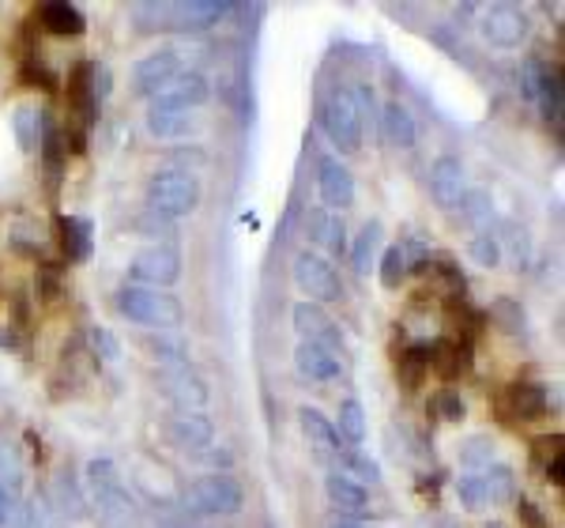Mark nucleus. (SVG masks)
I'll return each instance as SVG.
<instances>
[{"label": "nucleus", "instance_id": "nucleus-12", "mask_svg": "<svg viewBox=\"0 0 565 528\" xmlns=\"http://www.w3.org/2000/svg\"><path fill=\"white\" fill-rule=\"evenodd\" d=\"M290 321H295L298 336H302V344H321V348L343 355V336L340 329H335V321L324 314V306L317 303H298L295 309H290Z\"/></svg>", "mask_w": 565, "mask_h": 528}, {"label": "nucleus", "instance_id": "nucleus-49", "mask_svg": "<svg viewBox=\"0 0 565 528\" xmlns=\"http://www.w3.org/2000/svg\"><path fill=\"white\" fill-rule=\"evenodd\" d=\"M490 528H498V525H490Z\"/></svg>", "mask_w": 565, "mask_h": 528}, {"label": "nucleus", "instance_id": "nucleus-31", "mask_svg": "<svg viewBox=\"0 0 565 528\" xmlns=\"http://www.w3.org/2000/svg\"><path fill=\"white\" fill-rule=\"evenodd\" d=\"M377 276H381V287H388V291H399V284L412 276V261H407V253H404V245H399V242L388 245V250H381Z\"/></svg>", "mask_w": 565, "mask_h": 528}, {"label": "nucleus", "instance_id": "nucleus-1", "mask_svg": "<svg viewBox=\"0 0 565 528\" xmlns=\"http://www.w3.org/2000/svg\"><path fill=\"white\" fill-rule=\"evenodd\" d=\"M87 509H95L98 528H140V506L125 487L121 472L109 457L87 461Z\"/></svg>", "mask_w": 565, "mask_h": 528}, {"label": "nucleus", "instance_id": "nucleus-11", "mask_svg": "<svg viewBox=\"0 0 565 528\" xmlns=\"http://www.w3.org/2000/svg\"><path fill=\"white\" fill-rule=\"evenodd\" d=\"M181 72V57H178V50H154L148 53V57H140L132 65V91L136 95H143V98H154L162 87L170 84Z\"/></svg>", "mask_w": 565, "mask_h": 528}, {"label": "nucleus", "instance_id": "nucleus-14", "mask_svg": "<svg viewBox=\"0 0 565 528\" xmlns=\"http://www.w3.org/2000/svg\"><path fill=\"white\" fill-rule=\"evenodd\" d=\"M167 442L170 445H178V450H207L215 439V423H212V415L207 412H174V415H167Z\"/></svg>", "mask_w": 565, "mask_h": 528}, {"label": "nucleus", "instance_id": "nucleus-48", "mask_svg": "<svg viewBox=\"0 0 565 528\" xmlns=\"http://www.w3.org/2000/svg\"><path fill=\"white\" fill-rule=\"evenodd\" d=\"M332 528H366V525H354V521H340V525H332Z\"/></svg>", "mask_w": 565, "mask_h": 528}, {"label": "nucleus", "instance_id": "nucleus-4", "mask_svg": "<svg viewBox=\"0 0 565 528\" xmlns=\"http://www.w3.org/2000/svg\"><path fill=\"white\" fill-rule=\"evenodd\" d=\"M181 506L196 517H231L245 506V490L231 472H207L185 487Z\"/></svg>", "mask_w": 565, "mask_h": 528}, {"label": "nucleus", "instance_id": "nucleus-19", "mask_svg": "<svg viewBox=\"0 0 565 528\" xmlns=\"http://www.w3.org/2000/svg\"><path fill=\"white\" fill-rule=\"evenodd\" d=\"M39 23L45 34H53V39H79V34L87 31L84 12H79L76 4H68V0H50V4H42Z\"/></svg>", "mask_w": 565, "mask_h": 528}, {"label": "nucleus", "instance_id": "nucleus-2", "mask_svg": "<svg viewBox=\"0 0 565 528\" xmlns=\"http://www.w3.org/2000/svg\"><path fill=\"white\" fill-rule=\"evenodd\" d=\"M117 314L132 325H143L148 332H174L185 321V306H181L178 295L136 284L117 291Z\"/></svg>", "mask_w": 565, "mask_h": 528}, {"label": "nucleus", "instance_id": "nucleus-41", "mask_svg": "<svg viewBox=\"0 0 565 528\" xmlns=\"http://www.w3.org/2000/svg\"><path fill=\"white\" fill-rule=\"evenodd\" d=\"M340 472L343 476H351L354 484H381V468H377V461H370L366 453H348V457L340 461Z\"/></svg>", "mask_w": 565, "mask_h": 528}, {"label": "nucleus", "instance_id": "nucleus-6", "mask_svg": "<svg viewBox=\"0 0 565 528\" xmlns=\"http://www.w3.org/2000/svg\"><path fill=\"white\" fill-rule=\"evenodd\" d=\"M154 389H159L162 400L174 404V412H204L207 400H212L204 374L193 367H159L154 370Z\"/></svg>", "mask_w": 565, "mask_h": 528}, {"label": "nucleus", "instance_id": "nucleus-34", "mask_svg": "<svg viewBox=\"0 0 565 528\" xmlns=\"http://www.w3.org/2000/svg\"><path fill=\"white\" fill-rule=\"evenodd\" d=\"M335 419H340V423H332V426H335V434H340V442H343V439H348L351 445H362V442H366V431H370V426H366V412H362L359 400H343V404H340V415H335Z\"/></svg>", "mask_w": 565, "mask_h": 528}, {"label": "nucleus", "instance_id": "nucleus-43", "mask_svg": "<svg viewBox=\"0 0 565 528\" xmlns=\"http://www.w3.org/2000/svg\"><path fill=\"white\" fill-rule=\"evenodd\" d=\"M136 27H140L143 34L167 31V27H170V4H140V8H136Z\"/></svg>", "mask_w": 565, "mask_h": 528}, {"label": "nucleus", "instance_id": "nucleus-27", "mask_svg": "<svg viewBox=\"0 0 565 528\" xmlns=\"http://www.w3.org/2000/svg\"><path fill=\"white\" fill-rule=\"evenodd\" d=\"M193 129V117L189 110H174V106H162V103H151L148 110V133L159 136V140H178Z\"/></svg>", "mask_w": 565, "mask_h": 528}, {"label": "nucleus", "instance_id": "nucleus-15", "mask_svg": "<svg viewBox=\"0 0 565 528\" xmlns=\"http://www.w3.org/2000/svg\"><path fill=\"white\" fill-rule=\"evenodd\" d=\"M463 193H468V170L457 155H441L430 167V197L437 200V208H457Z\"/></svg>", "mask_w": 565, "mask_h": 528}, {"label": "nucleus", "instance_id": "nucleus-18", "mask_svg": "<svg viewBox=\"0 0 565 528\" xmlns=\"http://www.w3.org/2000/svg\"><path fill=\"white\" fill-rule=\"evenodd\" d=\"M306 234L309 242L324 245L332 257H343L348 253V226L335 212H328V208H313V212L306 215Z\"/></svg>", "mask_w": 565, "mask_h": 528}, {"label": "nucleus", "instance_id": "nucleus-46", "mask_svg": "<svg viewBox=\"0 0 565 528\" xmlns=\"http://www.w3.org/2000/svg\"><path fill=\"white\" fill-rule=\"evenodd\" d=\"M546 479H551L554 487L565 484V453H554V457L546 461Z\"/></svg>", "mask_w": 565, "mask_h": 528}, {"label": "nucleus", "instance_id": "nucleus-39", "mask_svg": "<svg viewBox=\"0 0 565 528\" xmlns=\"http://www.w3.org/2000/svg\"><path fill=\"white\" fill-rule=\"evenodd\" d=\"M87 348H90L95 359H103V362L121 359V340H117L114 329H106V325H90V329H87Z\"/></svg>", "mask_w": 565, "mask_h": 528}, {"label": "nucleus", "instance_id": "nucleus-42", "mask_svg": "<svg viewBox=\"0 0 565 528\" xmlns=\"http://www.w3.org/2000/svg\"><path fill=\"white\" fill-rule=\"evenodd\" d=\"M471 257H476L479 268H498L501 264V239L494 231H479L471 239Z\"/></svg>", "mask_w": 565, "mask_h": 528}, {"label": "nucleus", "instance_id": "nucleus-7", "mask_svg": "<svg viewBox=\"0 0 565 528\" xmlns=\"http://www.w3.org/2000/svg\"><path fill=\"white\" fill-rule=\"evenodd\" d=\"M295 287L306 295V303H340L343 298V284L340 272L332 268V261L321 257L317 250H302L295 257Z\"/></svg>", "mask_w": 565, "mask_h": 528}, {"label": "nucleus", "instance_id": "nucleus-21", "mask_svg": "<svg viewBox=\"0 0 565 528\" xmlns=\"http://www.w3.org/2000/svg\"><path fill=\"white\" fill-rule=\"evenodd\" d=\"M324 495H328V503L340 509V514H366V503H370V498H366V487L354 484L351 476H343L340 468L328 472Z\"/></svg>", "mask_w": 565, "mask_h": 528}, {"label": "nucleus", "instance_id": "nucleus-3", "mask_svg": "<svg viewBox=\"0 0 565 528\" xmlns=\"http://www.w3.org/2000/svg\"><path fill=\"white\" fill-rule=\"evenodd\" d=\"M200 178L196 175H185V170H159L151 181H148V212L159 215V220H185L200 208Z\"/></svg>", "mask_w": 565, "mask_h": 528}, {"label": "nucleus", "instance_id": "nucleus-20", "mask_svg": "<svg viewBox=\"0 0 565 528\" xmlns=\"http://www.w3.org/2000/svg\"><path fill=\"white\" fill-rule=\"evenodd\" d=\"M295 367H298V374L309 381H332L343 374V359L335 351L321 348V344H298Z\"/></svg>", "mask_w": 565, "mask_h": 528}, {"label": "nucleus", "instance_id": "nucleus-36", "mask_svg": "<svg viewBox=\"0 0 565 528\" xmlns=\"http://www.w3.org/2000/svg\"><path fill=\"white\" fill-rule=\"evenodd\" d=\"M535 103L543 106L546 122H562V114H565V95H562V76H558V68L546 72V80L540 84V91H535Z\"/></svg>", "mask_w": 565, "mask_h": 528}, {"label": "nucleus", "instance_id": "nucleus-22", "mask_svg": "<svg viewBox=\"0 0 565 528\" xmlns=\"http://www.w3.org/2000/svg\"><path fill=\"white\" fill-rule=\"evenodd\" d=\"M505 400L521 423H532V419H540L546 408H551V393H546V386H535V381H516V386H509Z\"/></svg>", "mask_w": 565, "mask_h": 528}, {"label": "nucleus", "instance_id": "nucleus-30", "mask_svg": "<svg viewBox=\"0 0 565 528\" xmlns=\"http://www.w3.org/2000/svg\"><path fill=\"white\" fill-rule=\"evenodd\" d=\"M457 457L468 472H487L498 464V445L494 439H487V434H471V439H463L457 445Z\"/></svg>", "mask_w": 565, "mask_h": 528}, {"label": "nucleus", "instance_id": "nucleus-38", "mask_svg": "<svg viewBox=\"0 0 565 528\" xmlns=\"http://www.w3.org/2000/svg\"><path fill=\"white\" fill-rule=\"evenodd\" d=\"M426 374H430V351H426V348H407L404 359H399V381H404L407 389H418Z\"/></svg>", "mask_w": 565, "mask_h": 528}, {"label": "nucleus", "instance_id": "nucleus-16", "mask_svg": "<svg viewBox=\"0 0 565 528\" xmlns=\"http://www.w3.org/2000/svg\"><path fill=\"white\" fill-rule=\"evenodd\" d=\"M212 98V84H207L204 72H178L151 103H162V106H174V110H196Z\"/></svg>", "mask_w": 565, "mask_h": 528}, {"label": "nucleus", "instance_id": "nucleus-40", "mask_svg": "<svg viewBox=\"0 0 565 528\" xmlns=\"http://www.w3.org/2000/svg\"><path fill=\"white\" fill-rule=\"evenodd\" d=\"M490 321H494L501 332L516 336V332H524V309L516 298H498V303L490 306Z\"/></svg>", "mask_w": 565, "mask_h": 528}, {"label": "nucleus", "instance_id": "nucleus-28", "mask_svg": "<svg viewBox=\"0 0 565 528\" xmlns=\"http://www.w3.org/2000/svg\"><path fill=\"white\" fill-rule=\"evenodd\" d=\"M50 506H53V514H57L61 521H79V517L87 514V495L72 484L68 472H61L57 484H53V503Z\"/></svg>", "mask_w": 565, "mask_h": 528}, {"label": "nucleus", "instance_id": "nucleus-44", "mask_svg": "<svg viewBox=\"0 0 565 528\" xmlns=\"http://www.w3.org/2000/svg\"><path fill=\"white\" fill-rule=\"evenodd\" d=\"M136 231H140V234H148V239H174L178 223H170V220H159V215L143 212L140 220H136Z\"/></svg>", "mask_w": 565, "mask_h": 528}, {"label": "nucleus", "instance_id": "nucleus-9", "mask_svg": "<svg viewBox=\"0 0 565 528\" xmlns=\"http://www.w3.org/2000/svg\"><path fill=\"white\" fill-rule=\"evenodd\" d=\"M479 31H482V39L490 45H498V50H516V45L532 34V20H527L516 4H494L482 15Z\"/></svg>", "mask_w": 565, "mask_h": 528}, {"label": "nucleus", "instance_id": "nucleus-17", "mask_svg": "<svg viewBox=\"0 0 565 528\" xmlns=\"http://www.w3.org/2000/svg\"><path fill=\"white\" fill-rule=\"evenodd\" d=\"M231 12L218 0H185V4H170V27L167 31H207L223 15Z\"/></svg>", "mask_w": 565, "mask_h": 528}, {"label": "nucleus", "instance_id": "nucleus-37", "mask_svg": "<svg viewBox=\"0 0 565 528\" xmlns=\"http://www.w3.org/2000/svg\"><path fill=\"white\" fill-rule=\"evenodd\" d=\"M457 498H460L463 509H471V514H482V509L490 506L487 484H482V472H468V476L457 479Z\"/></svg>", "mask_w": 565, "mask_h": 528}, {"label": "nucleus", "instance_id": "nucleus-45", "mask_svg": "<svg viewBox=\"0 0 565 528\" xmlns=\"http://www.w3.org/2000/svg\"><path fill=\"white\" fill-rule=\"evenodd\" d=\"M437 415H441L445 423H460V419L468 415V408H463V400L457 393H441V400H437Z\"/></svg>", "mask_w": 565, "mask_h": 528}, {"label": "nucleus", "instance_id": "nucleus-8", "mask_svg": "<svg viewBox=\"0 0 565 528\" xmlns=\"http://www.w3.org/2000/svg\"><path fill=\"white\" fill-rule=\"evenodd\" d=\"M129 276H132L136 287H154V291L174 287L178 279H181V253H178V245H170V242L143 245V250L136 253L132 264H129Z\"/></svg>", "mask_w": 565, "mask_h": 528}, {"label": "nucleus", "instance_id": "nucleus-29", "mask_svg": "<svg viewBox=\"0 0 565 528\" xmlns=\"http://www.w3.org/2000/svg\"><path fill=\"white\" fill-rule=\"evenodd\" d=\"M381 239H385L381 223H377V220H370L366 226H362L359 239H354V245H348L351 264H354V272H359V276H366L373 264H377V257H381Z\"/></svg>", "mask_w": 565, "mask_h": 528}, {"label": "nucleus", "instance_id": "nucleus-10", "mask_svg": "<svg viewBox=\"0 0 565 528\" xmlns=\"http://www.w3.org/2000/svg\"><path fill=\"white\" fill-rule=\"evenodd\" d=\"M317 193H321L324 208L328 212H348V208L354 204V175L348 162H340L335 155H328V159H321V167H317Z\"/></svg>", "mask_w": 565, "mask_h": 528}, {"label": "nucleus", "instance_id": "nucleus-33", "mask_svg": "<svg viewBox=\"0 0 565 528\" xmlns=\"http://www.w3.org/2000/svg\"><path fill=\"white\" fill-rule=\"evenodd\" d=\"M482 484H487V498L490 506H509L516 503V476L509 464H494V468L482 472Z\"/></svg>", "mask_w": 565, "mask_h": 528}, {"label": "nucleus", "instance_id": "nucleus-32", "mask_svg": "<svg viewBox=\"0 0 565 528\" xmlns=\"http://www.w3.org/2000/svg\"><path fill=\"white\" fill-rule=\"evenodd\" d=\"M42 122H45V114L39 110V106H31V103L15 106L12 129H15V140H20V148H23V151H34V148H39V140H42Z\"/></svg>", "mask_w": 565, "mask_h": 528}, {"label": "nucleus", "instance_id": "nucleus-24", "mask_svg": "<svg viewBox=\"0 0 565 528\" xmlns=\"http://www.w3.org/2000/svg\"><path fill=\"white\" fill-rule=\"evenodd\" d=\"M430 370L434 374H441L445 381H452V378H460V374H468V367H471V351L463 348V344H452V340H437L430 344Z\"/></svg>", "mask_w": 565, "mask_h": 528}, {"label": "nucleus", "instance_id": "nucleus-25", "mask_svg": "<svg viewBox=\"0 0 565 528\" xmlns=\"http://www.w3.org/2000/svg\"><path fill=\"white\" fill-rule=\"evenodd\" d=\"M143 348L159 367H189V344L178 329L174 332H148L143 336Z\"/></svg>", "mask_w": 565, "mask_h": 528}, {"label": "nucleus", "instance_id": "nucleus-5", "mask_svg": "<svg viewBox=\"0 0 565 528\" xmlns=\"http://www.w3.org/2000/svg\"><path fill=\"white\" fill-rule=\"evenodd\" d=\"M321 129L332 140V148L340 155H354L362 151V133H366V122H362L359 106H354L351 91H332L321 110Z\"/></svg>", "mask_w": 565, "mask_h": 528}, {"label": "nucleus", "instance_id": "nucleus-47", "mask_svg": "<svg viewBox=\"0 0 565 528\" xmlns=\"http://www.w3.org/2000/svg\"><path fill=\"white\" fill-rule=\"evenodd\" d=\"M521 517L527 521V528H546V521L540 517V509H535L532 503H521Z\"/></svg>", "mask_w": 565, "mask_h": 528}, {"label": "nucleus", "instance_id": "nucleus-13", "mask_svg": "<svg viewBox=\"0 0 565 528\" xmlns=\"http://www.w3.org/2000/svg\"><path fill=\"white\" fill-rule=\"evenodd\" d=\"M298 423H302V434H306L309 450H313V457L321 464H340L343 457H348V450H343L332 419H324L317 408H298Z\"/></svg>", "mask_w": 565, "mask_h": 528}, {"label": "nucleus", "instance_id": "nucleus-26", "mask_svg": "<svg viewBox=\"0 0 565 528\" xmlns=\"http://www.w3.org/2000/svg\"><path fill=\"white\" fill-rule=\"evenodd\" d=\"M381 125H385V136H388V144L392 148H399V151H412L415 148V117L407 106H399V103H385V110H381Z\"/></svg>", "mask_w": 565, "mask_h": 528}, {"label": "nucleus", "instance_id": "nucleus-35", "mask_svg": "<svg viewBox=\"0 0 565 528\" xmlns=\"http://www.w3.org/2000/svg\"><path fill=\"white\" fill-rule=\"evenodd\" d=\"M460 220L468 226H479V231H487L490 220H494V204H490V193L487 189H468L460 200Z\"/></svg>", "mask_w": 565, "mask_h": 528}, {"label": "nucleus", "instance_id": "nucleus-23", "mask_svg": "<svg viewBox=\"0 0 565 528\" xmlns=\"http://www.w3.org/2000/svg\"><path fill=\"white\" fill-rule=\"evenodd\" d=\"M57 234H61V250H65L68 261H87L90 257V239H95V226L84 215H61L57 220Z\"/></svg>", "mask_w": 565, "mask_h": 528}]
</instances>
